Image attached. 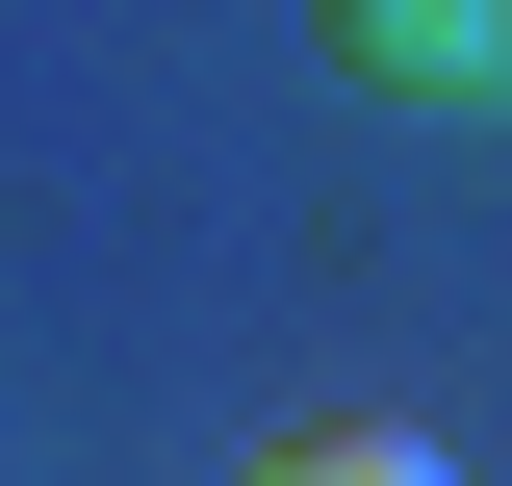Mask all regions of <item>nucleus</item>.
<instances>
[{"label":"nucleus","mask_w":512,"mask_h":486,"mask_svg":"<svg viewBox=\"0 0 512 486\" xmlns=\"http://www.w3.org/2000/svg\"><path fill=\"white\" fill-rule=\"evenodd\" d=\"M359 103H512V0H308Z\"/></svg>","instance_id":"1"},{"label":"nucleus","mask_w":512,"mask_h":486,"mask_svg":"<svg viewBox=\"0 0 512 486\" xmlns=\"http://www.w3.org/2000/svg\"><path fill=\"white\" fill-rule=\"evenodd\" d=\"M231 486H461V461H436V435H384V410H308V435H256Z\"/></svg>","instance_id":"2"}]
</instances>
